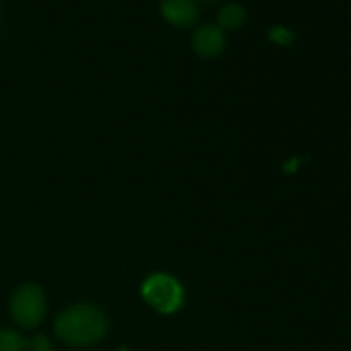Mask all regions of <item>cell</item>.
Returning a JSON list of instances; mask_svg holds the SVG:
<instances>
[{"mask_svg":"<svg viewBox=\"0 0 351 351\" xmlns=\"http://www.w3.org/2000/svg\"><path fill=\"white\" fill-rule=\"evenodd\" d=\"M269 38L278 45H290L293 41V33L283 26H274L269 29Z\"/></svg>","mask_w":351,"mask_h":351,"instance_id":"cell-8","label":"cell"},{"mask_svg":"<svg viewBox=\"0 0 351 351\" xmlns=\"http://www.w3.org/2000/svg\"><path fill=\"white\" fill-rule=\"evenodd\" d=\"M199 2H201L202 5H213V3H216L218 0H199Z\"/></svg>","mask_w":351,"mask_h":351,"instance_id":"cell-10","label":"cell"},{"mask_svg":"<svg viewBox=\"0 0 351 351\" xmlns=\"http://www.w3.org/2000/svg\"><path fill=\"white\" fill-rule=\"evenodd\" d=\"M143 297L161 314H173L184 304V290L175 278L156 273L143 285Z\"/></svg>","mask_w":351,"mask_h":351,"instance_id":"cell-3","label":"cell"},{"mask_svg":"<svg viewBox=\"0 0 351 351\" xmlns=\"http://www.w3.org/2000/svg\"><path fill=\"white\" fill-rule=\"evenodd\" d=\"M161 16L175 27H189L197 21L199 5L195 0H161Z\"/></svg>","mask_w":351,"mask_h":351,"instance_id":"cell-5","label":"cell"},{"mask_svg":"<svg viewBox=\"0 0 351 351\" xmlns=\"http://www.w3.org/2000/svg\"><path fill=\"white\" fill-rule=\"evenodd\" d=\"M27 343L14 329H0V351H24Z\"/></svg>","mask_w":351,"mask_h":351,"instance_id":"cell-7","label":"cell"},{"mask_svg":"<svg viewBox=\"0 0 351 351\" xmlns=\"http://www.w3.org/2000/svg\"><path fill=\"white\" fill-rule=\"evenodd\" d=\"M225 33L216 24H204L192 36V48L202 58H215L225 50Z\"/></svg>","mask_w":351,"mask_h":351,"instance_id":"cell-4","label":"cell"},{"mask_svg":"<svg viewBox=\"0 0 351 351\" xmlns=\"http://www.w3.org/2000/svg\"><path fill=\"white\" fill-rule=\"evenodd\" d=\"M27 351H53V348H51V343L47 336L38 335L29 341V345H27Z\"/></svg>","mask_w":351,"mask_h":351,"instance_id":"cell-9","label":"cell"},{"mask_svg":"<svg viewBox=\"0 0 351 351\" xmlns=\"http://www.w3.org/2000/svg\"><path fill=\"white\" fill-rule=\"evenodd\" d=\"M105 314L91 304H75L58 314L55 335L72 346H89L98 343L106 332Z\"/></svg>","mask_w":351,"mask_h":351,"instance_id":"cell-1","label":"cell"},{"mask_svg":"<svg viewBox=\"0 0 351 351\" xmlns=\"http://www.w3.org/2000/svg\"><path fill=\"white\" fill-rule=\"evenodd\" d=\"M10 315L14 322L24 329H34L41 324L47 312V300L36 285H21L10 297L9 304Z\"/></svg>","mask_w":351,"mask_h":351,"instance_id":"cell-2","label":"cell"},{"mask_svg":"<svg viewBox=\"0 0 351 351\" xmlns=\"http://www.w3.org/2000/svg\"><path fill=\"white\" fill-rule=\"evenodd\" d=\"M247 19V10L240 3H226L219 9L218 26L221 29H239Z\"/></svg>","mask_w":351,"mask_h":351,"instance_id":"cell-6","label":"cell"}]
</instances>
